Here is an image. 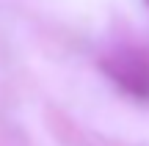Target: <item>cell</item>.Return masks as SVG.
<instances>
[{"label":"cell","mask_w":149,"mask_h":146,"mask_svg":"<svg viewBox=\"0 0 149 146\" xmlns=\"http://www.w3.org/2000/svg\"><path fill=\"white\" fill-rule=\"evenodd\" d=\"M144 3H146V6H149V0H144Z\"/></svg>","instance_id":"2"},{"label":"cell","mask_w":149,"mask_h":146,"mask_svg":"<svg viewBox=\"0 0 149 146\" xmlns=\"http://www.w3.org/2000/svg\"><path fill=\"white\" fill-rule=\"evenodd\" d=\"M102 72L127 97L149 102V58L138 50H116L102 58Z\"/></svg>","instance_id":"1"}]
</instances>
